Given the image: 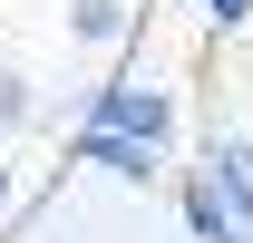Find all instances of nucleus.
I'll list each match as a JSON object with an SVG mask.
<instances>
[{
    "instance_id": "1",
    "label": "nucleus",
    "mask_w": 253,
    "mask_h": 243,
    "mask_svg": "<svg viewBox=\"0 0 253 243\" xmlns=\"http://www.w3.org/2000/svg\"><path fill=\"white\" fill-rule=\"evenodd\" d=\"M78 126H107V136H146V146H175V97L166 88H136V78H107L88 97Z\"/></svg>"
},
{
    "instance_id": "2",
    "label": "nucleus",
    "mask_w": 253,
    "mask_h": 243,
    "mask_svg": "<svg viewBox=\"0 0 253 243\" xmlns=\"http://www.w3.org/2000/svg\"><path fill=\"white\" fill-rule=\"evenodd\" d=\"M78 165H97V175H126V185H146L166 165V146H146V136H107V126H78Z\"/></svg>"
},
{
    "instance_id": "3",
    "label": "nucleus",
    "mask_w": 253,
    "mask_h": 243,
    "mask_svg": "<svg viewBox=\"0 0 253 243\" xmlns=\"http://www.w3.org/2000/svg\"><path fill=\"white\" fill-rule=\"evenodd\" d=\"M185 234H195V243H253V234H244V214L224 204V185L205 175V165L185 175Z\"/></svg>"
},
{
    "instance_id": "4",
    "label": "nucleus",
    "mask_w": 253,
    "mask_h": 243,
    "mask_svg": "<svg viewBox=\"0 0 253 243\" xmlns=\"http://www.w3.org/2000/svg\"><path fill=\"white\" fill-rule=\"evenodd\" d=\"M205 175L224 185V204L244 214V234H253V136H224V146L205 156Z\"/></svg>"
},
{
    "instance_id": "5",
    "label": "nucleus",
    "mask_w": 253,
    "mask_h": 243,
    "mask_svg": "<svg viewBox=\"0 0 253 243\" xmlns=\"http://www.w3.org/2000/svg\"><path fill=\"white\" fill-rule=\"evenodd\" d=\"M68 39L117 49V39H126V0H68Z\"/></svg>"
},
{
    "instance_id": "6",
    "label": "nucleus",
    "mask_w": 253,
    "mask_h": 243,
    "mask_svg": "<svg viewBox=\"0 0 253 243\" xmlns=\"http://www.w3.org/2000/svg\"><path fill=\"white\" fill-rule=\"evenodd\" d=\"M30 117V78H20V68H0V126H20Z\"/></svg>"
},
{
    "instance_id": "7",
    "label": "nucleus",
    "mask_w": 253,
    "mask_h": 243,
    "mask_svg": "<svg viewBox=\"0 0 253 243\" xmlns=\"http://www.w3.org/2000/svg\"><path fill=\"white\" fill-rule=\"evenodd\" d=\"M195 20H205V30H244L253 0H195Z\"/></svg>"
},
{
    "instance_id": "8",
    "label": "nucleus",
    "mask_w": 253,
    "mask_h": 243,
    "mask_svg": "<svg viewBox=\"0 0 253 243\" xmlns=\"http://www.w3.org/2000/svg\"><path fill=\"white\" fill-rule=\"evenodd\" d=\"M0 214H10V165H0Z\"/></svg>"
}]
</instances>
